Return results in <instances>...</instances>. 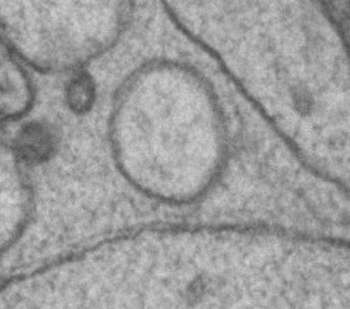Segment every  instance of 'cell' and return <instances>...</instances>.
<instances>
[{
  "label": "cell",
  "instance_id": "6da1fadb",
  "mask_svg": "<svg viewBox=\"0 0 350 309\" xmlns=\"http://www.w3.org/2000/svg\"><path fill=\"white\" fill-rule=\"evenodd\" d=\"M109 137L118 169L134 188L178 203L208 191L229 153L214 90L177 62L149 63L129 75L116 97Z\"/></svg>",
  "mask_w": 350,
  "mask_h": 309
},
{
  "label": "cell",
  "instance_id": "7a4b0ae2",
  "mask_svg": "<svg viewBox=\"0 0 350 309\" xmlns=\"http://www.w3.org/2000/svg\"><path fill=\"white\" fill-rule=\"evenodd\" d=\"M131 0H0V31L42 73H77L122 36Z\"/></svg>",
  "mask_w": 350,
  "mask_h": 309
},
{
  "label": "cell",
  "instance_id": "3957f363",
  "mask_svg": "<svg viewBox=\"0 0 350 309\" xmlns=\"http://www.w3.org/2000/svg\"><path fill=\"white\" fill-rule=\"evenodd\" d=\"M33 194L12 145L0 137V258L8 252L27 226Z\"/></svg>",
  "mask_w": 350,
  "mask_h": 309
},
{
  "label": "cell",
  "instance_id": "277c9868",
  "mask_svg": "<svg viewBox=\"0 0 350 309\" xmlns=\"http://www.w3.org/2000/svg\"><path fill=\"white\" fill-rule=\"evenodd\" d=\"M33 103V82L22 59L0 36V123L27 116Z\"/></svg>",
  "mask_w": 350,
  "mask_h": 309
},
{
  "label": "cell",
  "instance_id": "5b68a950",
  "mask_svg": "<svg viewBox=\"0 0 350 309\" xmlns=\"http://www.w3.org/2000/svg\"><path fill=\"white\" fill-rule=\"evenodd\" d=\"M12 149L23 165L42 163L54 153L55 137L45 123H28L18 131Z\"/></svg>",
  "mask_w": 350,
  "mask_h": 309
},
{
  "label": "cell",
  "instance_id": "8992f818",
  "mask_svg": "<svg viewBox=\"0 0 350 309\" xmlns=\"http://www.w3.org/2000/svg\"><path fill=\"white\" fill-rule=\"evenodd\" d=\"M96 99V85L90 74L77 71L66 88V102L71 111L82 114L91 108Z\"/></svg>",
  "mask_w": 350,
  "mask_h": 309
}]
</instances>
